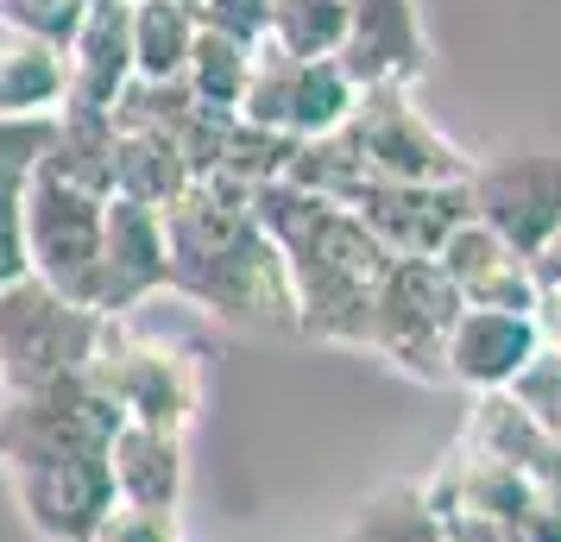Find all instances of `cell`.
I'll return each instance as SVG.
<instances>
[{"mask_svg":"<svg viewBox=\"0 0 561 542\" xmlns=\"http://www.w3.org/2000/svg\"><path fill=\"white\" fill-rule=\"evenodd\" d=\"M158 221H164V265L178 297L240 328H297V290L284 253L253 221L247 189L196 177Z\"/></svg>","mask_w":561,"mask_h":542,"instance_id":"obj_1","label":"cell"},{"mask_svg":"<svg viewBox=\"0 0 561 542\" xmlns=\"http://www.w3.org/2000/svg\"><path fill=\"white\" fill-rule=\"evenodd\" d=\"M107 328H114L107 315L57 297L38 278L7 285L0 290V391H32L70 379V372H89Z\"/></svg>","mask_w":561,"mask_h":542,"instance_id":"obj_2","label":"cell"},{"mask_svg":"<svg viewBox=\"0 0 561 542\" xmlns=\"http://www.w3.org/2000/svg\"><path fill=\"white\" fill-rule=\"evenodd\" d=\"M127 416L114 411L89 372L51 379L32 391H0V473L32 461H64V454H102Z\"/></svg>","mask_w":561,"mask_h":542,"instance_id":"obj_3","label":"cell"},{"mask_svg":"<svg viewBox=\"0 0 561 542\" xmlns=\"http://www.w3.org/2000/svg\"><path fill=\"white\" fill-rule=\"evenodd\" d=\"M460 310L467 303L435 258H391L366 303V347L385 354L398 372H416L423 385H442V347Z\"/></svg>","mask_w":561,"mask_h":542,"instance_id":"obj_4","label":"cell"},{"mask_svg":"<svg viewBox=\"0 0 561 542\" xmlns=\"http://www.w3.org/2000/svg\"><path fill=\"white\" fill-rule=\"evenodd\" d=\"M359 107V89L334 57H290L272 38L253 45V70H247V95H240V120L265 132H284L290 146L304 139H329L347 127V114Z\"/></svg>","mask_w":561,"mask_h":542,"instance_id":"obj_5","label":"cell"},{"mask_svg":"<svg viewBox=\"0 0 561 542\" xmlns=\"http://www.w3.org/2000/svg\"><path fill=\"white\" fill-rule=\"evenodd\" d=\"M107 196L51 177L45 164L26 177V272L70 303H95V265H102Z\"/></svg>","mask_w":561,"mask_h":542,"instance_id":"obj_6","label":"cell"},{"mask_svg":"<svg viewBox=\"0 0 561 542\" xmlns=\"http://www.w3.org/2000/svg\"><path fill=\"white\" fill-rule=\"evenodd\" d=\"M89 379L114 397V411L139 423V429H164V436H190L196 404H203V379L196 360L164 347V341H133L121 322L107 328L102 354L89 360Z\"/></svg>","mask_w":561,"mask_h":542,"instance_id":"obj_7","label":"cell"},{"mask_svg":"<svg viewBox=\"0 0 561 542\" xmlns=\"http://www.w3.org/2000/svg\"><path fill=\"white\" fill-rule=\"evenodd\" d=\"M341 132L354 139L366 177H385V183H467V171H473L455 139L410 102V89L359 95V107L347 114Z\"/></svg>","mask_w":561,"mask_h":542,"instance_id":"obj_8","label":"cell"},{"mask_svg":"<svg viewBox=\"0 0 561 542\" xmlns=\"http://www.w3.org/2000/svg\"><path fill=\"white\" fill-rule=\"evenodd\" d=\"M467 208L505 246L536 258L561 228V152H505L467 171Z\"/></svg>","mask_w":561,"mask_h":542,"instance_id":"obj_9","label":"cell"},{"mask_svg":"<svg viewBox=\"0 0 561 542\" xmlns=\"http://www.w3.org/2000/svg\"><path fill=\"white\" fill-rule=\"evenodd\" d=\"M7 492L26 517L38 542H89L95 523L114 505V480H107V448L102 454H64V461H32L7 473Z\"/></svg>","mask_w":561,"mask_h":542,"instance_id":"obj_10","label":"cell"},{"mask_svg":"<svg viewBox=\"0 0 561 542\" xmlns=\"http://www.w3.org/2000/svg\"><path fill=\"white\" fill-rule=\"evenodd\" d=\"M347 208L366 221V233L391 258H435L442 240L473 215L467 183H385V177H366Z\"/></svg>","mask_w":561,"mask_h":542,"instance_id":"obj_11","label":"cell"},{"mask_svg":"<svg viewBox=\"0 0 561 542\" xmlns=\"http://www.w3.org/2000/svg\"><path fill=\"white\" fill-rule=\"evenodd\" d=\"M158 290H171V265H164V221L152 208L107 196L102 221V265H95V303L89 310L121 322L127 310L152 303Z\"/></svg>","mask_w":561,"mask_h":542,"instance_id":"obj_12","label":"cell"},{"mask_svg":"<svg viewBox=\"0 0 561 542\" xmlns=\"http://www.w3.org/2000/svg\"><path fill=\"white\" fill-rule=\"evenodd\" d=\"M334 64L347 70L359 95L373 89H410L423 77V20H416V0H347V38Z\"/></svg>","mask_w":561,"mask_h":542,"instance_id":"obj_13","label":"cell"},{"mask_svg":"<svg viewBox=\"0 0 561 542\" xmlns=\"http://www.w3.org/2000/svg\"><path fill=\"white\" fill-rule=\"evenodd\" d=\"M435 265H442V278L455 285V297L467 303V310L536 315V297H542V290H536L530 258L517 253V246H505L492 228H480L473 215H467L448 240H442Z\"/></svg>","mask_w":561,"mask_h":542,"instance_id":"obj_14","label":"cell"},{"mask_svg":"<svg viewBox=\"0 0 561 542\" xmlns=\"http://www.w3.org/2000/svg\"><path fill=\"white\" fill-rule=\"evenodd\" d=\"M542 354L536 315H511V310H460L442 347V379H455L467 391H511V379Z\"/></svg>","mask_w":561,"mask_h":542,"instance_id":"obj_15","label":"cell"},{"mask_svg":"<svg viewBox=\"0 0 561 542\" xmlns=\"http://www.w3.org/2000/svg\"><path fill=\"white\" fill-rule=\"evenodd\" d=\"M64 64H70L64 107H102L107 114L114 95L133 82V0H95Z\"/></svg>","mask_w":561,"mask_h":542,"instance_id":"obj_16","label":"cell"},{"mask_svg":"<svg viewBox=\"0 0 561 542\" xmlns=\"http://www.w3.org/2000/svg\"><path fill=\"white\" fill-rule=\"evenodd\" d=\"M107 480H114V498H121V505L178 511V498H183V436L121 423L114 441H107Z\"/></svg>","mask_w":561,"mask_h":542,"instance_id":"obj_17","label":"cell"},{"mask_svg":"<svg viewBox=\"0 0 561 542\" xmlns=\"http://www.w3.org/2000/svg\"><path fill=\"white\" fill-rule=\"evenodd\" d=\"M70 95L64 51L38 45L0 20V120H51Z\"/></svg>","mask_w":561,"mask_h":542,"instance_id":"obj_18","label":"cell"},{"mask_svg":"<svg viewBox=\"0 0 561 542\" xmlns=\"http://www.w3.org/2000/svg\"><path fill=\"white\" fill-rule=\"evenodd\" d=\"M114 139H121L114 114H102V107H57L45 171L89 189V196H107L114 189Z\"/></svg>","mask_w":561,"mask_h":542,"instance_id":"obj_19","label":"cell"},{"mask_svg":"<svg viewBox=\"0 0 561 542\" xmlns=\"http://www.w3.org/2000/svg\"><path fill=\"white\" fill-rule=\"evenodd\" d=\"M190 183L196 177H190V164L178 158L171 139H158V132H121V139H114V189H107V196L164 215Z\"/></svg>","mask_w":561,"mask_h":542,"instance_id":"obj_20","label":"cell"},{"mask_svg":"<svg viewBox=\"0 0 561 542\" xmlns=\"http://www.w3.org/2000/svg\"><path fill=\"white\" fill-rule=\"evenodd\" d=\"M196 45V13L183 0H133V77L139 82H183Z\"/></svg>","mask_w":561,"mask_h":542,"instance_id":"obj_21","label":"cell"},{"mask_svg":"<svg viewBox=\"0 0 561 542\" xmlns=\"http://www.w3.org/2000/svg\"><path fill=\"white\" fill-rule=\"evenodd\" d=\"M247 70H253V51H247V45H233L221 32L196 26V45H190V64H183L190 102L215 107V114H233L240 95H247Z\"/></svg>","mask_w":561,"mask_h":542,"instance_id":"obj_22","label":"cell"},{"mask_svg":"<svg viewBox=\"0 0 561 542\" xmlns=\"http://www.w3.org/2000/svg\"><path fill=\"white\" fill-rule=\"evenodd\" d=\"M347 542H442V517L430 511L423 486H385L359 505Z\"/></svg>","mask_w":561,"mask_h":542,"instance_id":"obj_23","label":"cell"},{"mask_svg":"<svg viewBox=\"0 0 561 542\" xmlns=\"http://www.w3.org/2000/svg\"><path fill=\"white\" fill-rule=\"evenodd\" d=\"M290 57H334L347 38V0H272V32Z\"/></svg>","mask_w":561,"mask_h":542,"instance_id":"obj_24","label":"cell"},{"mask_svg":"<svg viewBox=\"0 0 561 542\" xmlns=\"http://www.w3.org/2000/svg\"><path fill=\"white\" fill-rule=\"evenodd\" d=\"M89 7L95 0H0V20L13 32H26V38H38V45H51V51H70Z\"/></svg>","mask_w":561,"mask_h":542,"instance_id":"obj_25","label":"cell"},{"mask_svg":"<svg viewBox=\"0 0 561 542\" xmlns=\"http://www.w3.org/2000/svg\"><path fill=\"white\" fill-rule=\"evenodd\" d=\"M505 397H511L524 416H530L542 436L561 441V354H556V347H542V354H536V360L524 366L517 379H511Z\"/></svg>","mask_w":561,"mask_h":542,"instance_id":"obj_26","label":"cell"},{"mask_svg":"<svg viewBox=\"0 0 561 542\" xmlns=\"http://www.w3.org/2000/svg\"><path fill=\"white\" fill-rule=\"evenodd\" d=\"M32 278L26 272V177L0 171V290Z\"/></svg>","mask_w":561,"mask_h":542,"instance_id":"obj_27","label":"cell"},{"mask_svg":"<svg viewBox=\"0 0 561 542\" xmlns=\"http://www.w3.org/2000/svg\"><path fill=\"white\" fill-rule=\"evenodd\" d=\"M89 542H183V523H178V511H158V505H121V498H114Z\"/></svg>","mask_w":561,"mask_h":542,"instance_id":"obj_28","label":"cell"},{"mask_svg":"<svg viewBox=\"0 0 561 542\" xmlns=\"http://www.w3.org/2000/svg\"><path fill=\"white\" fill-rule=\"evenodd\" d=\"M196 26L221 32V38H233V45L253 51L259 38L272 32V0H203V7H196Z\"/></svg>","mask_w":561,"mask_h":542,"instance_id":"obj_29","label":"cell"},{"mask_svg":"<svg viewBox=\"0 0 561 542\" xmlns=\"http://www.w3.org/2000/svg\"><path fill=\"white\" fill-rule=\"evenodd\" d=\"M517 542H561V498H536V511L517 523Z\"/></svg>","mask_w":561,"mask_h":542,"instance_id":"obj_30","label":"cell"},{"mask_svg":"<svg viewBox=\"0 0 561 542\" xmlns=\"http://www.w3.org/2000/svg\"><path fill=\"white\" fill-rule=\"evenodd\" d=\"M536 335H542V347L561 354V290H542L536 297Z\"/></svg>","mask_w":561,"mask_h":542,"instance_id":"obj_31","label":"cell"},{"mask_svg":"<svg viewBox=\"0 0 561 542\" xmlns=\"http://www.w3.org/2000/svg\"><path fill=\"white\" fill-rule=\"evenodd\" d=\"M530 272H536V290H561V228L549 233V246L530 258Z\"/></svg>","mask_w":561,"mask_h":542,"instance_id":"obj_32","label":"cell"},{"mask_svg":"<svg viewBox=\"0 0 561 542\" xmlns=\"http://www.w3.org/2000/svg\"><path fill=\"white\" fill-rule=\"evenodd\" d=\"M183 7H190V13H196V7H203V0H183Z\"/></svg>","mask_w":561,"mask_h":542,"instance_id":"obj_33","label":"cell"},{"mask_svg":"<svg viewBox=\"0 0 561 542\" xmlns=\"http://www.w3.org/2000/svg\"><path fill=\"white\" fill-rule=\"evenodd\" d=\"M442 542H448V537H442Z\"/></svg>","mask_w":561,"mask_h":542,"instance_id":"obj_34","label":"cell"}]
</instances>
